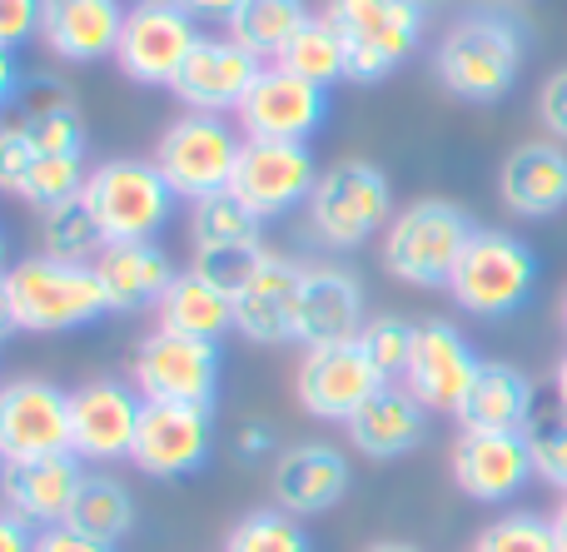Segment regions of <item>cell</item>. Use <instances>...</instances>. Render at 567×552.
Wrapping results in <instances>:
<instances>
[{
	"label": "cell",
	"instance_id": "cell-1",
	"mask_svg": "<svg viewBox=\"0 0 567 552\" xmlns=\"http://www.w3.org/2000/svg\"><path fill=\"white\" fill-rule=\"evenodd\" d=\"M528 55L523 20L503 6H473L439 35L433 50V75L453 100L468 105H498L513 95Z\"/></svg>",
	"mask_w": 567,
	"mask_h": 552
},
{
	"label": "cell",
	"instance_id": "cell-2",
	"mask_svg": "<svg viewBox=\"0 0 567 552\" xmlns=\"http://www.w3.org/2000/svg\"><path fill=\"white\" fill-rule=\"evenodd\" d=\"M6 294L20 334H70V329H90L115 314L95 264H70L55 254L16 259L6 274Z\"/></svg>",
	"mask_w": 567,
	"mask_h": 552
},
{
	"label": "cell",
	"instance_id": "cell-3",
	"mask_svg": "<svg viewBox=\"0 0 567 552\" xmlns=\"http://www.w3.org/2000/svg\"><path fill=\"white\" fill-rule=\"evenodd\" d=\"M473 219L453 199H413L383 229V269L409 289H449L463 249L473 239Z\"/></svg>",
	"mask_w": 567,
	"mask_h": 552
},
{
	"label": "cell",
	"instance_id": "cell-4",
	"mask_svg": "<svg viewBox=\"0 0 567 552\" xmlns=\"http://www.w3.org/2000/svg\"><path fill=\"white\" fill-rule=\"evenodd\" d=\"M309 229L323 249H363L373 235L389 229L393 209V185L379 165L369 159H333L329 169H319V185L309 195Z\"/></svg>",
	"mask_w": 567,
	"mask_h": 552
},
{
	"label": "cell",
	"instance_id": "cell-5",
	"mask_svg": "<svg viewBox=\"0 0 567 552\" xmlns=\"http://www.w3.org/2000/svg\"><path fill=\"white\" fill-rule=\"evenodd\" d=\"M538 289V254L528 239L508 229H473L458 269L449 279V294L473 319H508Z\"/></svg>",
	"mask_w": 567,
	"mask_h": 552
},
{
	"label": "cell",
	"instance_id": "cell-6",
	"mask_svg": "<svg viewBox=\"0 0 567 552\" xmlns=\"http://www.w3.org/2000/svg\"><path fill=\"white\" fill-rule=\"evenodd\" d=\"M80 199L90 205L95 225L105 229L110 244L120 239H155L159 229L175 219V189L165 185V175L155 169V159L115 155L90 165Z\"/></svg>",
	"mask_w": 567,
	"mask_h": 552
},
{
	"label": "cell",
	"instance_id": "cell-7",
	"mask_svg": "<svg viewBox=\"0 0 567 552\" xmlns=\"http://www.w3.org/2000/svg\"><path fill=\"white\" fill-rule=\"evenodd\" d=\"M323 15L339 30L349 80L359 85L389 80L423 40V10L413 0H329Z\"/></svg>",
	"mask_w": 567,
	"mask_h": 552
},
{
	"label": "cell",
	"instance_id": "cell-8",
	"mask_svg": "<svg viewBox=\"0 0 567 552\" xmlns=\"http://www.w3.org/2000/svg\"><path fill=\"white\" fill-rule=\"evenodd\" d=\"M239 155H245V135L225 115H179L159 129L150 159L165 175V185L195 205V199L229 189Z\"/></svg>",
	"mask_w": 567,
	"mask_h": 552
},
{
	"label": "cell",
	"instance_id": "cell-9",
	"mask_svg": "<svg viewBox=\"0 0 567 552\" xmlns=\"http://www.w3.org/2000/svg\"><path fill=\"white\" fill-rule=\"evenodd\" d=\"M130 384L145 404H195L215 408L219 394V344L175 334V329H150L130 358Z\"/></svg>",
	"mask_w": 567,
	"mask_h": 552
},
{
	"label": "cell",
	"instance_id": "cell-10",
	"mask_svg": "<svg viewBox=\"0 0 567 552\" xmlns=\"http://www.w3.org/2000/svg\"><path fill=\"white\" fill-rule=\"evenodd\" d=\"M199 45V20L185 15L175 0H135L125 10V30L115 45V65L135 85H175L179 65Z\"/></svg>",
	"mask_w": 567,
	"mask_h": 552
},
{
	"label": "cell",
	"instance_id": "cell-11",
	"mask_svg": "<svg viewBox=\"0 0 567 552\" xmlns=\"http://www.w3.org/2000/svg\"><path fill=\"white\" fill-rule=\"evenodd\" d=\"M140 414L145 398L130 378H90L70 388V454L95 468L125 464L135 454Z\"/></svg>",
	"mask_w": 567,
	"mask_h": 552
},
{
	"label": "cell",
	"instance_id": "cell-12",
	"mask_svg": "<svg viewBox=\"0 0 567 552\" xmlns=\"http://www.w3.org/2000/svg\"><path fill=\"white\" fill-rule=\"evenodd\" d=\"M478 368H483L478 348L468 344V334H463L458 324H449V319H423V324H413V354H409V368H403L399 384L409 388L429 414L458 418Z\"/></svg>",
	"mask_w": 567,
	"mask_h": 552
},
{
	"label": "cell",
	"instance_id": "cell-13",
	"mask_svg": "<svg viewBox=\"0 0 567 552\" xmlns=\"http://www.w3.org/2000/svg\"><path fill=\"white\" fill-rule=\"evenodd\" d=\"M389 378L373 368V358L363 354V344H323L303 348V364L293 374V398L309 418L319 424H349L363 404H369Z\"/></svg>",
	"mask_w": 567,
	"mask_h": 552
},
{
	"label": "cell",
	"instance_id": "cell-14",
	"mask_svg": "<svg viewBox=\"0 0 567 552\" xmlns=\"http://www.w3.org/2000/svg\"><path fill=\"white\" fill-rule=\"evenodd\" d=\"M313 185H319V159L309 145H289V139H245V155H239L235 179H229V189L265 225L309 205Z\"/></svg>",
	"mask_w": 567,
	"mask_h": 552
},
{
	"label": "cell",
	"instance_id": "cell-15",
	"mask_svg": "<svg viewBox=\"0 0 567 552\" xmlns=\"http://www.w3.org/2000/svg\"><path fill=\"white\" fill-rule=\"evenodd\" d=\"M70 454V394L50 378H6L0 384V464Z\"/></svg>",
	"mask_w": 567,
	"mask_h": 552
},
{
	"label": "cell",
	"instance_id": "cell-16",
	"mask_svg": "<svg viewBox=\"0 0 567 552\" xmlns=\"http://www.w3.org/2000/svg\"><path fill=\"white\" fill-rule=\"evenodd\" d=\"M323 119H329V90L289 75L284 65L259 70L245 105L235 110V125L245 139H289V145H309L323 129Z\"/></svg>",
	"mask_w": 567,
	"mask_h": 552
},
{
	"label": "cell",
	"instance_id": "cell-17",
	"mask_svg": "<svg viewBox=\"0 0 567 552\" xmlns=\"http://www.w3.org/2000/svg\"><path fill=\"white\" fill-rule=\"evenodd\" d=\"M449 473L463 498L483 508H503L533 483V448L528 434H478V428H458L449 448Z\"/></svg>",
	"mask_w": 567,
	"mask_h": 552
},
{
	"label": "cell",
	"instance_id": "cell-18",
	"mask_svg": "<svg viewBox=\"0 0 567 552\" xmlns=\"http://www.w3.org/2000/svg\"><path fill=\"white\" fill-rule=\"evenodd\" d=\"M215 454V418L195 404H145L130 464L150 478H189Z\"/></svg>",
	"mask_w": 567,
	"mask_h": 552
},
{
	"label": "cell",
	"instance_id": "cell-19",
	"mask_svg": "<svg viewBox=\"0 0 567 552\" xmlns=\"http://www.w3.org/2000/svg\"><path fill=\"white\" fill-rule=\"evenodd\" d=\"M259 70H265V60H255L229 35H199V45L189 50V60L179 65L175 85H169V95L189 115H235L245 105L249 85L259 80Z\"/></svg>",
	"mask_w": 567,
	"mask_h": 552
},
{
	"label": "cell",
	"instance_id": "cell-20",
	"mask_svg": "<svg viewBox=\"0 0 567 552\" xmlns=\"http://www.w3.org/2000/svg\"><path fill=\"white\" fill-rule=\"evenodd\" d=\"M363 324H369V294H363L359 274H349L339 264H309L299 314H293V344H353L363 334Z\"/></svg>",
	"mask_w": 567,
	"mask_h": 552
},
{
	"label": "cell",
	"instance_id": "cell-21",
	"mask_svg": "<svg viewBox=\"0 0 567 552\" xmlns=\"http://www.w3.org/2000/svg\"><path fill=\"white\" fill-rule=\"evenodd\" d=\"M80 483H85V464L75 454L20 458V464L0 468V508L40 533V528L65 523Z\"/></svg>",
	"mask_w": 567,
	"mask_h": 552
},
{
	"label": "cell",
	"instance_id": "cell-22",
	"mask_svg": "<svg viewBox=\"0 0 567 552\" xmlns=\"http://www.w3.org/2000/svg\"><path fill=\"white\" fill-rule=\"evenodd\" d=\"M349 493V458L333 444H289L269 468V498L293 518L329 513Z\"/></svg>",
	"mask_w": 567,
	"mask_h": 552
},
{
	"label": "cell",
	"instance_id": "cell-23",
	"mask_svg": "<svg viewBox=\"0 0 567 552\" xmlns=\"http://www.w3.org/2000/svg\"><path fill=\"white\" fill-rule=\"evenodd\" d=\"M303 274H309V264H299L289 254H269L265 269L235 294V334L259 348L293 344V314H299Z\"/></svg>",
	"mask_w": 567,
	"mask_h": 552
},
{
	"label": "cell",
	"instance_id": "cell-24",
	"mask_svg": "<svg viewBox=\"0 0 567 552\" xmlns=\"http://www.w3.org/2000/svg\"><path fill=\"white\" fill-rule=\"evenodd\" d=\"M498 199L513 219H558L567 209V145L558 139H523L498 169Z\"/></svg>",
	"mask_w": 567,
	"mask_h": 552
},
{
	"label": "cell",
	"instance_id": "cell-25",
	"mask_svg": "<svg viewBox=\"0 0 567 552\" xmlns=\"http://www.w3.org/2000/svg\"><path fill=\"white\" fill-rule=\"evenodd\" d=\"M125 10V0H45L40 40L65 65H100V60H115Z\"/></svg>",
	"mask_w": 567,
	"mask_h": 552
},
{
	"label": "cell",
	"instance_id": "cell-26",
	"mask_svg": "<svg viewBox=\"0 0 567 552\" xmlns=\"http://www.w3.org/2000/svg\"><path fill=\"white\" fill-rule=\"evenodd\" d=\"M538 424V388L518 364L503 358H483L478 378H473L468 398L458 408V428H478V434H528Z\"/></svg>",
	"mask_w": 567,
	"mask_h": 552
},
{
	"label": "cell",
	"instance_id": "cell-27",
	"mask_svg": "<svg viewBox=\"0 0 567 552\" xmlns=\"http://www.w3.org/2000/svg\"><path fill=\"white\" fill-rule=\"evenodd\" d=\"M343 428H349V444L359 448L363 458L393 464V458L413 454V448L429 438V408L403 384H383Z\"/></svg>",
	"mask_w": 567,
	"mask_h": 552
},
{
	"label": "cell",
	"instance_id": "cell-28",
	"mask_svg": "<svg viewBox=\"0 0 567 552\" xmlns=\"http://www.w3.org/2000/svg\"><path fill=\"white\" fill-rule=\"evenodd\" d=\"M95 274L105 284L115 314H140V309H155L165 299V289L175 284L179 269L155 239H120V244L100 249Z\"/></svg>",
	"mask_w": 567,
	"mask_h": 552
},
{
	"label": "cell",
	"instance_id": "cell-29",
	"mask_svg": "<svg viewBox=\"0 0 567 552\" xmlns=\"http://www.w3.org/2000/svg\"><path fill=\"white\" fill-rule=\"evenodd\" d=\"M10 119L25 129L40 155H85V119H80L75 95L60 80H30Z\"/></svg>",
	"mask_w": 567,
	"mask_h": 552
},
{
	"label": "cell",
	"instance_id": "cell-30",
	"mask_svg": "<svg viewBox=\"0 0 567 552\" xmlns=\"http://www.w3.org/2000/svg\"><path fill=\"white\" fill-rule=\"evenodd\" d=\"M155 324L189 339H205V344H219V339L235 334V294H225V289L209 284L195 269H179L175 284L155 304Z\"/></svg>",
	"mask_w": 567,
	"mask_h": 552
},
{
	"label": "cell",
	"instance_id": "cell-31",
	"mask_svg": "<svg viewBox=\"0 0 567 552\" xmlns=\"http://www.w3.org/2000/svg\"><path fill=\"white\" fill-rule=\"evenodd\" d=\"M309 15L313 10L303 6V0H245V6L225 20V35L235 40V45H245L255 60L275 65L284 55V45L299 35V25Z\"/></svg>",
	"mask_w": 567,
	"mask_h": 552
},
{
	"label": "cell",
	"instance_id": "cell-32",
	"mask_svg": "<svg viewBox=\"0 0 567 552\" xmlns=\"http://www.w3.org/2000/svg\"><path fill=\"white\" fill-rule=\"evenodd\" d=\"M65 523L80 528V533H90V538H100V543L120 548L130 533H135V493L110 473H85Z\"/></svg>",
	"mask_w": 567,
	"mask_h": 552
},
{
	"label": "cell",
	"instance_id": "cell-33",
	"mask_svg": "<svg viewBox=\"0 0 567 552\" xmlns=\"http://www.w3.org/2000/svg\"><path fill=\"white\" fill-rule=\"evenodd\" d=\"M275 65H284L289 75H299V80H309V85H323V90H333L339 80H349V55H343V40H339V30L329 25V15H309L299 25V35L284 45V55L275 60Z\"/></svg>",
	"mask_w": 567,
	"mask_h": 552
},
{
	"label": "cell",
	"instance_id": "cell-34",
	"mask_svg": "<svg viewBox=\"0 0 567 552\" xmlns=\"http://www.w3.org/2000/svg\"><path fill=\"white\" fill-rule=\"evenodd\" d=\"M105 229L95 225L85 199H70V205H55L40 215V254L70 259V264H95L100 249H105Z\"/></svg>",
	"mask_w": 567,
	"mask_h": 552
},
{
	"label": "cell",
	"instance_id": "cell-35",
	"mask_svg": "<svg viewBox=\"0 0 567 552\" xmlns=\"http://www.w3.org/2000/svg\"><path fill=\"white\" fill-rule=\"evenodd\" d=\"M189 235H195V244H259L265 219L235 189H219V195H205L189 205Z\"/></svg>",
	"mask_w": 567,
	"mask_h": 552
},
{
	"label": "cell",
	"instance_id": "cell-36",
	"mask_svg": "<svg viewBox=\"0 0 567 552\" xmlns=\"http://www.w3.org/2000/svg\"><path fill=\"white\" fill-rule=\"evenodd\" d=\"M225 552H313L309 528L284 508H255L225 533Z\"/></svg>",
	"mask_w": 567,
	"mask_h": 552
},
{
	"label": "cell",
	"instance_id": "cell-37",
	"mask_svg": "<svg viewBox=\"0 0 567 552\" xmlns=\"http://www.w3.org/2000/svg\"><path fill=\"white\" fill-rule=\"evenodd\" d=\"M85 155H35V165H30L25 185H20V205H30L35 215H45V209L55 205H70V199H80V189H85Z\"/></svg>",
	"mask_w": 567,
	"mask_h": 552
},
{
	"label": "cell",
	"instance_id": "cell-38",
	"mask_svg": "<svg viewBox=\"0 0 567 552\" xmlns=\"http://www.w3.org/2000/svg\"><path fill=\"white\" fill-rule=\"evenodd\" d=\"M275 254V249L259 239V244H195V254H189V269L195 274H205L209 284H219L225 294H239V289L249 284V279L265 269V259Z\"/></svg>",
	"mask_w": 567,
	"mask_h": 552
},
{
	"label": "cell",
	"instance_id": "cell-39",
	"mask_svg": "<svg viewBox=\"0 0 567 552\" xmlns=\"http://www.w3.org/2000/svg\"><path fill=\"white\" fill-rule=\"evenodd\" d=\"M468 552H558V533L543 513H503L473 538Z\"/></svg>",
	"mask_w": 567,
	"mask_h": 552
},
{
	"label": "cell",
	"instance_id": "cell-40",
	"mask_svg": "<svg viewBox=\"0 0 567 552\" xmlns=\"http://www.w3.org/2000/svg\"><path fill=\"white\" fill-rule=\"evenodd\" d=\"M359 344H363V354L373 358V368H379L389 384H399L403 368H409V354H413V324L409 319H393V314H369Z\"/></svg>",
	"mask_w": 567,
	"mask_h": 552
},
{
	"label": "cell",
	"instance_id": "cell-41",
	"mask_svg": "<svg viewBox=\"0 0 567 552\" xmlns=\"http://www.w3.org/2000/svg\"><path fill=\"white\" fill-rule=\"evenodd\" d=\"M528 448H533V473H538V483L558 488L567 498V414L563 408L528 428Z\"/></svg>",
	"mask_w": 567,
	"mask_h": 552
},
{
	"label": "cell",
	"instance_id": "cell-42",
	"mask_svg": "<svg viewBox=\"0 0 567 552\" xmlns=\"http://www.w3.org/2000/svg\"><path fill=\"white\" fill-rule=\"evenodd\" d=\"M35 155H40V149L30 145L25 129H20L10 115H0V195H10V199L20 195V185H25Z\"/></svg>",
	"mask_w": 567,
	"mask_h": 552
},
{
	"label": "cell",
	"instance_id": "cell-43",
	"mask_svg": "<svg viewBox=\"0 0 567 552\" xmlns=\"http://www.w3.org/2000/svg\"><path fill=\"white\" fill-rule=\"evenodd\" d=\"M538 119H543V129H548V139L567 145V65H558L538 85Z\"/></svg>",
	"mask_w": 567,
	"mask_h": 552
},
{
	"label": "cell",
	"instance_id": "cell-44",
	"mask_svg": "<svg viewBox=\"0 0 567 552\" xmlns=\"http://www.w3.org/2000/svg\"><path fill=\"white\" fill-rule=\"evenodd\" d=\"M40 10L45 0H0V45L20 50L30 35H40Z\"/></svg>",
	"mask_w": 567,
	"mask_h": 552
},
{
	"label": "cell",
	"instance_id": "cell-45",
	"mask_svg": "<svg viewBox=\"0 0 567 552\" xmlns=\"http://www.w3.org/2000/svg\"><path fill=\"white\" fill-rule=\"evenodd\" d=\"M35 552H115V543H100V538L80 533V528L55 523V528H40L35 533Z\"/></svg>",
	"mask_w": 567,
	"mask_h": 552
},
{
	"label": "cell",
	"instance_id": "cell-46",
	"mask_svg": "<svg viewBox=\"0 0 567 552\" xmlns=\"http://www.w3.org/2000/svg\"><path fill=\"white\" fill-rule=\"evenodd\" d=\"M235 454L245 458V464H265L269 454H279V438L269 424H259V418H249L245 428L235 434Z\"/></svg>",
	"mask_w": 567,
	"mask_h": 552
},
{
	"label": "cell",
	"instance_id": "cell-47",
	"mask_svg": "<svg viewBox=\"0 0 567 552\" xmlns=\"http://www.w3.org/2000/svg\"><path fill=\"white\" fill-rule=\"evenodd\" d=\"M20 90H25V70H20L16 50L0 45V115H6V110H16Z\"/></svg>",
	"mask_w": 567,
	"mask_h": 552
},
{
	"label": "cell",
	"instance_id": "cell-48",
	"mask_svg": "<svg viewBox=\"0 0 567 552\" xmlns=\"http://www.w3.org/2000/svg\"><path fill=\"white\" fill-rule=\"evenodd\" d=\"M0 552H35V528L0 508Z\"/></svg>",
	"mask_w": 567,
	"mask_h": 552
},
{
	"label": "cell",
	"instance_id": "cell-49",
	"mask_svg": "<svg viewBox=\"0 0 567 552\" xmlns=\"http://www.w3.org/2000/svg\"><path fill=\"white\" fill-rule=\"evenodd\" d=\"M175 6L185 10V15H195V20H229L245 0H175Z\"/></svg>",
	"mask_w": 567,
	"mask_h": 552
},
{
	"label": "cell",
	"instance_id": "cell-50",
	"mask_svg": "<svg viewBox=\"0 0 567 552\" xmlns=\"http://www.w3.org/2000/svg\"><path fill=\"white\" fill-rule=\"evenodd\" d=\"M10 334H20L16 324V309H10V294H6V279H0V344H6Z\"/></svg>",
	"mask_w": 567,
	"mask_h": 552
},
{
	"label": "cell",
	"instance_id": "cell-51",
	"mask_svg": "<svg viewBox=\"0 0 567 552\" xmlns=\"http://www.w3.org/2000/svg\"><path fill=\"white\" fill-rule=\"evenodd\" d=\"M553 394H558V408L567 414V354L558 358V368H553Z\"/></svg>",
	"mask_w": 567,
	"mask_h": 552
},
{
	"label": "cell",
	"instance_id": "cell-52",
	"mask_svg": "<svg viewBox=\"0 0 567 552\" xmlns=\"http://www.w3.org/2000/svg\"><path fill=\"white\" fill-rule=\"evenodd\" d=\"M553 533H558V552H567V498H563V503L558 508H553Z\"/></svg>",
	"mask_w": 567,
	"mask_h": 552
},
{
	"label": "cell",
	"instance_id": "cell-53",
	"mask_svg": "<svg viewBox=\"0 0 567 552\" xmlns=\"http://www.w3.org/2000/svg\"><path fill=\"white\" fill-rule=\"evenodd\" d=\"M10 264H16V259H10V239H6V229H0V279L10 274Z\"/></svg>",
	"mask_w": 567,
	"mask_h": 552
},
{
	"label": "cell",
	"instance_id": "cell-54",
	"mask_svg": "<svg viewBox=\"0 0 567 552\" xmlns=\"http://www.w3.org/2000/svg\"><path fill=\"white\" fill-rule=\"evenodd\" d=\"M363 552H423V548H413V543H373V548H363Z\"/></svg>",
	"mask_w": 567,
	"mask_h": 552
},
{
	"label": "cell",
	"instance_id": "cell-55",
	"mask_svg": "<svg viewBox=\"0 0 567 552\" xmlns=\"http://www.w3.org/2000/svg\"><path fill=\"white\" fill-rule=\"evenodd\" d=\"M413 6L423 10V15H433V10H443V6H453V0H413Z\"/></svg>",
	"mask_w": 567,
	"mask_h": 552
},
{
	"label": "cell",
	"instance_id": "cell-56",
	"mask_svg": "<svg viewBox=\"0 0 567 552\" xmlns=\"http://www.w3.org/2000/svg\"><path fill=\"white\" fill-rule=\"evenodd\" d=\"M558 314H563V334H567V289H563V304H558Z\"/></svg>",
	"mask_w": 567,
	"mask_h": 552
},
{
	"label": "cell",
	"instance_id": "cell-57",
	"mask_svg": "<svg viewBox=\"0 0 567 552\" xmlns=\"http://www.w3.org/2000/svg\"><path fill=\"white\" fill-rule=\"evenodd\" d=\"M0 468H6V464H0Z\"/></svg>",
	"mask_w": 567,
	"mask_h": 552
}]
</instances>
